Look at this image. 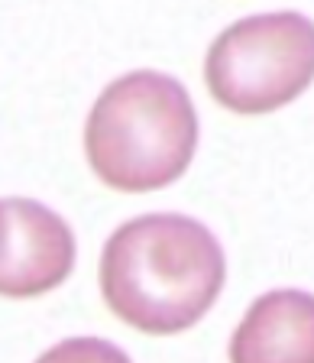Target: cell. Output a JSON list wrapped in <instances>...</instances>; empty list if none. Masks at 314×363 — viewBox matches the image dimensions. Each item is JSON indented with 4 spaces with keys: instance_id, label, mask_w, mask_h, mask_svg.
<instances>
[{
    "instance_id": "cell-1",
    "label": "cell",
    "mask_w": 314,
    "mask_h": 363,
    "mask_svg": "<svg viewBox=\"0 0 314 363\" xmlns=\"http://www.w3.org/2000/svg\"><path fill=\"white\" fill-rule=\"evenodd\" d=\"M227 259L201 220L188 214H142L104 243L98 282L107 308L140 334H181L217 302Z\"/></svg>"
},
{
    "instance_id": "cell-2",
    "label": "cell",
    "mask_w": 314,
    "mask_h": 363,
    "mask_svg": "<svg viewBox=\"0 0 314 363\" xmlns=\"http://www.w3.org/2000/svg\"><path fill=\"white\" fill-rule=\"evenodd\" d=\"M198 113L185 84L162 72H130L94 101L84 127V152L107 189L156 191L191 166Z\"/></svg>"
},
{
    "instance_id": "cell-3",
    "label": "cell",
    "mask_w": 314,
    "mask_h": 363,
    "mask_svg": "<svg viewBox=\"0 0 314 363\" xmlns=\"http://www.w3.org/2000/svg\"><path fill=\"white\" fill-rule=\"evenodd\" d=\"M314 82V23L301 13H262L227 26L204 55L211 98L233 113H272Z\"/></svg>"
},
{
    "instance_id": "cell-4",
    "label": "cell",
    "mask_w": 314,
    "mask_h": 363,
    "mask_svg": "<svg viewBox=\"0 0 314 363\" xmlns=\"http://www.w3.org/2000/svg\"><path fill=\"white\" fill-rule=\"evenodd\" d=\"M4 250L0 292L7 298H33L59 289L75 269L72 227L30 198H4Z\"/></svg>"
},
{
    "instance_id": "cell-5",
    "label": "cell",
    "mask_w": 314,
    "mask_h": 363,
    "mask_svg": "<svg viewBox=\"0 0 314 363\" xmlns=\"http://www.w3.org/2000/svg\"><path fill=\"white\" fill-rule=\"evenodd\" d=\"M230 363H314V295L276 289L259 295L227 347Z\"/></svg>"
},
{
    "instance_id": "cell-6",
    "label": "cell",
    "mask_w": 314,
    "mask_h": 363,
    "mask_svg": "<svg viewBox=\"0 0 314 363\" xmlns=\"http://www.w3.org/2000/svg\"><path fill=\"white\" fill-rule=\"evenodd\" d=\"M36 363H133L117 344L101 337H68L49 347Z\"/></svg>"
}]
</instances>
